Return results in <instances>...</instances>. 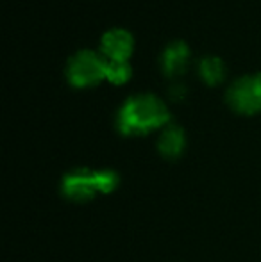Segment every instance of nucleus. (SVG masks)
<instances>
[{
	"instance_id": "f257e3e1",
	"label": "nucleus",
	"mask_w": 261,
	"mask_h": 262,
	"mask_svg": "<svg viewBox=\"0 0 261 262\" xmlns=\"http://www.w3.org/2000/svg\"><path fill=\"white\" fill-rule=\"evenodd\" d=\"M170 114L161 98L152 93L132 95L120 107L116 125L126 136H139L161 128L168 123Z\"/></svg>"
},
{
	"instance_id": "f03ea898",
	"label": "nucleus",
	"mask_w": 261,
	"mask_h": 262,
	"mask_svg": "<svg viewBox=\"0 0 261 262\" xmlns=\"http://www.w3.org/2000/svg\"><path fill=\"white\" fill-rule=\"evenodd\" d=\"M66 79L75 88L97 86L101 80H108V59L95 50H79L66 62Z\"/></svg>"
},
{
	"instance_id": "7ed1b4c3",
	"label": "nucleus",
	"mask_w": 261,
	"mask_h": 262,
	"mask_svg": "<svg viewBox=\"0 0 261 262\" xmlns=\"http://www.w3.org/2000/svg\"><path fill=\"white\" fill-rule=\"evenodd\" d=\"M227 102L242 114H254L261 111V72L249 73L236 79L227 90Z\"/></svg>"
},
{
	"instance_id": "20e7f679",
	"label": "nucleus",
	"mask_w": 261,
	"mask_h": 262,
	"mask_svg": "<svg viewBox=\"0 0 261 262\" xmlns=\"http://www.w3.org/2000/svg\"><path fill=\"white\" fill-rule=\"evenodd\" d=\"M63 193L73 202H88L101 193V173L91 169H75L63 180Z\"/></svg>"
},
{
	"instance_id": "39448f33",
	"label": "nucleus",
	"mask_w": 261,
	"mask_h": 262,
	"mask_svg": "<svg viewBox=\"0 0 261 262\" xmlns=\"http://www.w3.org/2000/svg\"><path fill=\"white\" fill-rule=\"evenodd\" d=\"M134 50V38L127 29L111 27L101 38V54L109 61H129Z\"/></svg>"
},
{
	"instance_id": "423d86ee",
	"label": "nucleus",
	"mask_w": 261,
	"mask_h": 262,
	"mask_svg": "<svg viewBox=\"0 0 261 262\" xmlns=\"http://www.w3.org/2000/svg\"><path fill=\"white\" fill-rule=\"evenodd\" d=\"M190 61V47L181 39H174L161 54V68L167 75H179L186 70Z\"/></svg>"
},
{
	"instance_id": "0eeeda50",
	"label": "nucleus",
	"mask_w": 261,
	"mask_h": 262,
	"mask_svg": "<svg viewBox=\"0 0 261 262\" xmlns=\"http://www.w3.org/2000/svg\"><path fill=\"white\" fill-rule=\"evenodd\" d=\"M185 145H186L185 132H183V128L179 125H167L159 136V143H157L159 152L165 157H170V159L181 156L183 150H185Z\"/></svg>"
},
{
	"instance_id": "6e6552de",
	"label": "nucleus",
	"mask_w": 261,
	"mask_h": 262,
	"mask_svg": "<svg viewBox=\"0 0 261 262\" xmlns=\"http://www.w3.org/2000/svg\"><path fill=\"white\" fill-rule=\"evenodd\" d=\"M198 73L208 84H218L226 75V66L216 55H206L198 62Z\"/></svg>"
},
{
	"instance_id": "1a4fd4ad",
	"label": "nucleus",
	"mask_w": 261,
	"mask_h": 262,
	"mask_svg": "<svg viewBox=\"0 0 261 262\" xmlns=\"http://www.w3.org/2000/svg\"><path fill=\"white\" fill-rule=\"evenodd\" d=\"M131 64L129 61H109L108 59V80L113 84H124L131 79Z\"/></svg>"
}]
</instances>
